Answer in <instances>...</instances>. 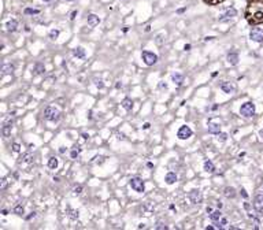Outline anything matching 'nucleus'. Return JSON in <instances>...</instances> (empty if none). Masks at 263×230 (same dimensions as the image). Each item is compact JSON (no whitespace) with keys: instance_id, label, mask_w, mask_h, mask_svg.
Wrapping results in <instances>:
<instances>
[{"instance_id":"obj_1","label":"nucleus","mask_w":263,"mask_h":230,"mask_svg":"<svg viewBox=\"0 0 263 230\" xmlns=\"http://www.w3.org/2000/svg\"><path fill=\"white\" fill-rule=\"evenodd\" d=\"M44 118L50 122H58L60 118V111L58 108L52 107V106H48L44 110Z\"/></svg>"},{"instance_id":"obj_2","label":"nucleus","mask_w":263,"mask_h":230,"mask_svg":"<svg viewBox=\"0 0 263 230\" xmlns=\"http://www.w3.org/2000/svg\"><path fill=\"white\" fill-rule=\"evenodd\" d=\"M255 111H256V108H255V104L252 101L244 103L240 107V114L243 115L244 118H252V116L255 115Z\"/></svg>"},{"instance_id":"obj_3","label":"nucleus","mask_w":263,"mask_h":230,"mask_svg":"<svg viewBox=\"0 0 263 230\" xmlns=\"http://www.w3.org/2000/svg\"><path fill=\"white\" fill-rule=\"evenodd\" d=\"M18 164H19V166H22L23 169L29 170L30 167H32L33 164H34V157L32 156V153L26 152V153H23V155L19 157V160H18Z\"/></svg>"},{"instance_id":"obj_4","label":"nucleus","mask_w":263,"mask_h":230,"mask_svg":"<svg viewBox=\"0 0 263 230\" xmlns=\"http://www.w3.org/2000/svg\"><path fill=\"white\" fill-rule=\"evenodd\" d=\"M130 186H132V189H133L134 192H137V193H143V192L145 190V185H144V181L141 180L140 177H133L130 180Z\"/></svg>"},{"instance_id":"obj_5","label":"nucleus","mask_w":263,"mask_h":230,"mask_svg":"<svg viewBox=\"0 0 263 230\" xmlns=\"http://www.w3.org/2000/svg\"><path fill=\"white\" fill-rule=\"evenodd\" d=\"M141 58H143L144 63L147 64V66H154V64L158 62V55L151 52V51H143Z\"/></svg>"},{"instance_id":"obj_6","label":"nucleus","mask_w":263,"mask_h":230,"mask_svg":"<svg viewBox=\"0 0 263 230\" xmlns=\"http://www.w3.org/2000/svg\"><path fill=\"white\" fill-rule=\"evenodd\" d=\"M193 134V132H192V129L189 128V126H181V128L178 129V132H177V137L179 140H188L189 137H192Z\"/></svg>"},{"instance_id":"obj_7","label":"nucleus","mask_w":263,"mask_h":230,"mask_svg":"<svg viewBox=\"0 0 263 230\" xmlns=\"http://www.w3.org/2000/svg\"><path fill=\"white\" fill-rule=\"evenodd\" d=\"M219 88L227 95H233L236 92V85H234V82H230V81H222L219 84Z\"/></svg>"},{"instance_id":"obj_8","label":"nucleus","mask_w":263,"mask_h":230,"mask_svg":"<svg viewBox=\"0 0 263 230\" xmlns=\"http://www.w3.org/2000/svg\"><path fill=\"white\" fill-rule=\"evenodd\" d=\"M236 16H237V10L232 7V8H229L227 11H225V12H223L222 15H221L218 19H219V22H227V21H230V19L236 18Z\"/></svg>"},{"instance_id":"obj_9","label":"nucleus","mask_w":263,"mask_h":230,"mask_svg":"<svg viewBox=\"0 0 263 230\" xmlns=\"http://www.w3.org/2000/svg\"><path fill=\"white\" fill-rule=\"evenodd\" d=\"M188 197H189V200H191L193 204H199V203H202V201H203V195H202V192H200L199 189H192L191 192H189Z\"/></svg>"},{"instance_id":"obj_10","label":"nucleus","mask_w":263,"mask_h":230,"mask_svg":"<svg viewBox=\"0 0 263 230\" xmlns=\"http://www.w3.org/2000/svg\"><path fill=\"white\" fill-rule=\"evenodd\" d=\"M250 39L255 43H263V30L258 29V27L252 29L250 32Z\"/></svg>"},{"instance_id":"obj_11","label":"nucleus","mask_w":263,"mask_h":230,"mask_svg":"<svg viewBox=\"0 0 263 230\" xmlns=\"http://www.w3.org/2000/svg\"><path fill=\"white\" fill-rule=\"evenodd\" d=\"M226 60H227V63H229L230 66H236V64L238 63V54L236 52V51H230V52H227Z\"/></svg>"},{"instance_id":"obj_12","label":"nucleus","mask_w":263,"mask_h":230,"mask_svg":"<svg viewBox=\"0 0 263 230\" xmlns=\"http://www.w3.org/2000/svg\"><path fill=\"white\" fill-rule=\"evenodd\" d=\"M254 208L258 212H263V195H256L254 199Z\"/></svg>"},{"instance_id":"obj_13","label":"nucleus","mask_w":263,"mask_h":230,"mask_svg":"<svg viewBox=\"0 0 263 230\" xmlns=\"http://www.w3.org/2000/svg\"><path fill=\"white\" fill-rule=\"evenodd\" d=\"M14 70H15V66L12 63H4L2 66V74L3 75H8V74H12Z\"/></svg>"},{"instance_id":"obj_14","label":"nucleus","mask_w":263,"mask_h":230,"mask_svg":"<svg viewBox=\"0 0 263 230\" xmlns=\"http://www.w3.org/2000/svg\"><path fill=\"white\" fill-rule=\"evenodd\" d=\"M208 132L211 134H218L221 132V125L219 123H215L214 121H210L208 122Z\"/></svg>"},{"instance_id":"obj_15","label":"nucleus","mask_w":263,"mask_h":230,"mask_svg":"<svg viewBox=\"0 0 263 230\" xmlns=\"http://www.w3.org/2000/svg\"><path fill=\"white\" fill-rule=\"evenodd\" d=\"M99 23H100V18L96 15V14H91V15H88V25L91 27L98 26Z\"/></svg>"},{"instance_id":"obj_16","label":"nucleus","mask_w":263,"mask_h":230,"mask_svg":"<svg viewBox=\"0 0 263 230\" xmlns=\"http://www.w3.org/2000/svg\"><path fill=\"white\" fill-rule=\"evenodd\" d=\"M177 174L175 173H173V171H170V173H167L166 174V177H165V181H166V184L167 185H173V184H175L177 182Z\"/></svg>"},{"instance_id":"obj_17","label":"nucleus","mask_w":263,"mask_h":230,"mask_svg":"<svg viewBox=\"0 0 263 230\" xmlns=\"http://www.w3.org/2000/svg\"><path fill=\"white\" fill-rule=\"evenodd\" d=\"M171 81L174 82L177 87H181L182 82H184V75L179 74V73H173L171 74Z\"/></svg>"},{"instance_id":"obj_18","label":"nucleus","mask_w":263,"mask_h":230,"mask_svg":"<svg viewBox=\"0 0 263 230\" xmlns=\"http://www.w3.org/2000/svg\"><path fill=\"white\" fill-rule=\"evenodd\" d=\"M6 29H7V32H15L17 29H18V21H15V19H11V21H8V22L6 23Z\"/></svg>"},{"instance_id":"obj_19","label":"nucleus","mask_w":263,"mask_h":230,"mask_svg":"<svg viewBox=\"0 0 263 230\" xmlns=\"http://www.w3.org/2000/svg\"><path fill=\"white\" fill-rule=\"evenodd\" d=\"M11 129H12V125H8V123H4L3 122V126H2V134L4 138H7V137H10V134H11Z\"/></svg>"},{"instance_id":"obj_20","label":"nucleus","mask_w":263,"mask_h":230,"mask_svg":"<svg viewBox=\"0 0 263 230\" xmlns=\"http://www.w3.org/2000/svg\"><path fill=\"white\" fill-rule=\"evenodd\" d=\"M223 195H225V197H227V199H234L237 193H236V189H234L233 186H227V188H225Z\"/></svg>"},{"instance_id":"obj_21","label":"nucleus","mask_w":263,"mask_h":230,"mask_svg":"<svg viewBox=\"0 0 263 230\" xmlns=\"http://www.w3.org/2000/svg\"><path fill=\"white\" fill-rule=\"evenodd\" d=\"M221 218H222V212H221V208H219V210L213 211V212L210 214V219H211L213 222H218Z\"/></svg>"},{"instance_id":"obj_22","label":"nucleus","mask_w":263,"mask_h":230,"mask_svg":"<svg viewBox=\"0 0 263 230\" xmlns=\"http://www.w3.org/2000/svg\"><path fill=\"white\" fill-rule=\"evenodd\" d=\"M203 167H204V171H207V173H214L215 171V166H214V163L211 160H206Z\"/></svg>"},{"instance_id":"obj_23","label":"nucleus","mask_w":263,"mask_h":230,"mask_svg":"<svg viewBox=\"0 0 263 230\" xmlns=\"http://www.w3.org/2000/svg\"><path fill=\"white\" fill-rule=\"evenodd\" d=\"M73 54H74V56L79 58V59H84L85 58V49L82 47H77L74 51H73Z\"/></svg>"},{"instance_id":"obj_24","label":"nucleus","mask_w":263,"mask_h":230,"mask_svg":"<svg viewBox=\"0 0 263 230\" xmlns=\"http://www.w3.org/2000/svg\"><path fill=\"white\" fill-rule=\"evenodd\" d=\"M122 107L125 108L126 111H132V108H133V101H132V99H123Z\"/></svg>"},{"instance_id":"obj_25","label":"nucleus","mask_w":263,"mask_h":230,"mask_svg":"<svg viewBox=\"0 0 263 230\" xmlns=\"http://www.w3.org/2000/svg\"><path fill=\"white\" fill-rule=\"evenodd\" d=\"M58 164H59V162H58V159L55 156H52V157H50V159H48V167H50V169L55 170L58 167Z\"/></svg>"},{"instance_id":"obj_26","label":"nucleus","mask_w":263,"mask_h":230,"mask_svg":"<svg viewBox=\"0 0 263 230\" xmlns=\"http://www.w3.org/2000/svg\"><path fill=\"white\" fill-rule=\"evenodd\" d=\"M7 188H8V181H7L6 177H3L2 180H0V190H6Z\"/></svg>"},{"instance_id":"obj_27","label":"nucleus","mask_w":263,"mask_h":230,"mask_svg":"<svg viewBox=\"0 0 263 230\" xmlns=\"http://www.w3.org/2000/svg\"><path fill=\"white\" fill-rule=\"evenodd\" d=\"M215 223H217V229H223V226L227 225V219L226 218H221L218 222H215Z\"/></svg>"},{"instance_id":"obj_28","label":"nucleus","mask_w":263,"mask_h":230,"mask_svg":"<svg viewBox=\"0 0 263 230\" xmlns=\"http://www.w3.org/2000/svg\"><path fill=\"white\" fill-rule=\"evenodd\" d=\"M25 14H26V15H37V14H40V10H37V8H25Z\"/></svg>"},{"instance_id":"obj_29","label":"nucleus","mask_w":263,"mask_h":230,"mask_svg":"<svg viewBox=\"0 0 263 230\" xmlns=\"http://www.w3.org/2000/svg\"><path fill=\"white\" fill-rule=\"evenodd\" d=\"M217 140L218 141H221V143H225L227 140V133H218L217 134Z\"/></svg>"},{"instance_id":"obj_30","label":"nucleus","mask_w":263,"mask_h":230,"mask_svg":"<svg viewBox=\"0 0 263 230\" xmlns=\"http://www.w3.org/2000/svg\"><path fill=\"white\" fill-rule=\"evenodd\" d=\"M14 212H15L17 215H22L23 214V205L22 204H17L15 207H14Z\"/></svg>"},{"instance_id":"obj_31","label":"nucleus","mask_w":263,"mask_h":230,"mask_svg":"<svg viewBox=\"0 0 263 230\" xmlns=\"http://www.w3.org/2000/svg\"><path fill=\"white\" fill-rule=\"evenodd\" d=\"M34 71H36V74H43V71H44V64H43V63H37L36 66H34Z\"/></svg>"},{"instance_id":"obj_32","label":"nucleus","mask_w":263,"mask_h":230,"mask_svg":"<svg viewBox=\"0 0 263 230\" xmlns=\"http://www.w3.org/2000/svg\"><path fill=\"white\" fill-rule=\"evenodd\" d=\"M58 36H59V30H58V29H52L50 32V39L51 40H56Z\"/></svg>"},{"instance_id":"obj_33","label":"nucleus","mask_w":263,"mask_h":230,"mask_svg":"<svg viewBox=\"0 0 263 230\" xmlns=\"http://www.w3.org/2000/svg\"><path fill=\"white\" fill-rule=\"evenodd\" d=\"M67 212H69V217L71 219H77L78 218V211H71L70 207H67Z\"/></svg>"},{"instance_id":"obj_34","label":"nucleus","mask_w":263,"mask_h":230,"mask_svg":"<svg viewBox=\"0 0 263 230\" xmlns=\"http://www.w3.org/2000/svg\"><path fill=\"white\" fill-rule=\"evenodd\" d=\"M93 82H95V85L98 87L99 89H103L104 88V84H103V81L100 80V78H93Z\"/></svg>"},{"instance_id":"obj_35","label":"nucleus","mask_w":263,"mask_h":230,"mask_svg":"<svg viewBox=\"0 0 263 230\" xmlns=\"http://www.w3.org/2000/svg\"><path fill=\"white\" fill-rule=\"evenodd\" d=\"M70 156H71V159H77V157L79 156V149H73Z\"/></svg>"},{"instance_id":"obj_36","label":"nucleus","mask_w":263,"mask_h":230,"mask_svg":"<svg viewBox=\"0 0 263 230\" xmlns=\"http://www.w3.org/2000/svg\"><path fill=\"white\" fill-rule=\"evenodd\" d=\"M155 228H156L158 230H162V229H165V230H166V229H167V225H165L163 222H158Z\"/></svg>"},{"instance_id":"obj_37","label":"nucleus","mask_w":263,"mask_h":230,"mask_svg":"<svg viewBox=\"0 0 263 230\" xmlns=\"http://www.w3.org/2000/svg\"><path fill=\"white\" fill-rule=\"evenodd\" d=\"M12 151L14 152H21V145L18 143H14L12 144Z\"/></svg>"},{"instance_id":"obj_38","label":"nucleus","mask_w":263,"mask_h":230,"mask_svg":"<svg viewBox=\"0 0 263 230\" xmlns=\"http://www.w3.org/2000/svg\"><path fill=\"white\" fill-rule=\"evenodd\" d=\"M163 41H165L163 34H158V36H156V43L158 44H163Z\"/></svg>"},{"instance_id":"obj_39","label":"nucleus","mask_w":263,"mask_h":230,"mask_svg":"<svg viewBox=\"0 0 263 230\" xmlns=\"http://www.w3.org/2000/svg\"><path fill=\"white\" fill-rule=\"evenodd\" d=\"M81 190H82V185H78V186L74 188V193L75 195H79V193H81Z\"/></svg>"},{"instance_id":"obj_40","label":"nucleus","mask_w":263,"mask_h":230,"mask_svg":"<svg viewBox=\"0 0 263 230\" xmlns=\"http://www.w3.org/2000/svg\"><path fill=\"white\" fill-rule=\"evenodd\" d=\"M159 89H165V91H166V89H167V84H165V82L162 81L160 84H159Z\"/></svg>"},{"instance_id":"obj_41","label":"nucleus","mask_w":263,"mask_h":230,"mask_svg":"<svg viewBox=\"0 0 263 230\" xmlns=\"http://www.w3.org/2000/svg\"><path fill=\"white\" fill-rule=\"evenodd\" d=\"M241 196H243L244 199H248V193H247V192H245V189H244V188H241Z\"/></svg>"},{"instance_id":"obj_42","label":"nucleus","mask_w":263,"mask_h":230,"mask_svg":"<svg viewBox=\"0 0 263 230\" xmlns=\"http://www.w3.org/2000/svg\"><path fill=\"white\" fill-rule=\"evenodd\" d=\"M34 217H36V212L33 211V212H30V215H27V217H26V221H30V219L34 218Z\"/></svg>"},{"instance_id":"obj_43","label":"nucleus","mask_w":263,"mask_h":230,"mask_svg":"<svg viewBox=\"0 0 263 230\" xmlns=\"http://www.w3.org/2000/svg\"><path fill=\"white\" fill-rule=\"evenodd\" d=\"M75 15H77V11H73V12H71V16H70V18H71V19H74V18H75Z\"/></svg>"},{"instance_id":"obj_44","label":"nucleus","mask_w":263,"mask_h":230,"mask_svg":"<svg viewBox=\"0 0 263 230\" xmlns=\"http://www.w3.org/2000/svg\"><path fill=\"white\" fill-rule=\"evenodd\" d=\"M206 211L208 212V214H211V212H213V208H211V207H207V208H206Z\"/></svg>"},{"instance_id":"obj_45","label":"nucleus","mask_w":263,"mask_h":230,"mask_svg":"<svg viewBox=\"0 0 263 230\" xmlns=\"http://www.w3.org/2000/svg\"><path fill=\"white\" fill-rule=\"evenodd\" d=\"M217 207L218 208H222V203H221V201H217Z\"/></svg>"},{"instance_id":"obj_46","label":"nucleus","mask_w":263,"mask_h":230,"mask_svg":"<svg viewBox=\"0 0 263 230\" xmlns=\"http://www.w3.org/2000/svg\"><path fill=\"white\" fill-rule=\"evenodd\" d=\"M184 49H185V51H189V49H191V45H189V44H188V45H185Z\"/></svg>"},{"instance_id":"obj_47","label":"nucleus","mask_w":263,"mask_h":230,"mask_svg":"<svg viewBox=\"0 0 263 230\" xmlns=\"http://www.w3.org/2000/svg\"><path fill=\"white\" fill-rule=\"evenodd\" d=\"M214 229H215L214 226H207V228H206V230H214Z\"/></svg>"},{"instance_id":"obj_48","label":"nucleus","mask_w":263,"mask_h":230,"mask_svg":"<svg viewBox=\"0 0 263 230\" xmlns=\"http://www.w3.org/2000/svg\"><path fill=\"white\" fill-rule=\"evenodd\" d=\"M150 126H151L150 123H145V125H144V129H150Z\"/></svg>"},{"instance_id":"obj_49","label":"nucleus","mask_w":263,"mask_h":230,"mask_svg":"<svg viewBox=\"0 0 263 230\" xmlns=\"http://www.w3.org/2000/svg\"><path fill=\"white\" fill-rule=\"evenodd\" d=\"M2 214L3 215H7V214H8V211H7V210H2Z\"/></svg>"},{"instance_id":"obj_50","label":"nucleus","mask_w":263,"mask_h":230,"mask_svg":"<svg viewBox=\"0 0 263 230\" xmlns=\"http://www.w3.org/2000/svg\"><path fill=\"white\" fill-rule=\"evenodd\" d=\"M82 137H84V138L86 140V138H88V137H89V136H88V134H85V133H82Z\"/></svg>"},{"instance_id":"obj_51","label":"nucleus","mask_w":263,"mask_h":230,"mask_svg":"<svg viewBox=\"0 0 263 230\" xmlns=\"http://www.w3.org/2000/svg\"><path fill=\"white\" fill-rule=\"evenodd\" d=\"M43 2H51V0H43Z\"/></svg>"},{"instance_id":"obj_52","label":"nucleus","mask_w":263,"mask_h":230,"mask_svg":"<svg viewBox=\"0 0 263 230\" xmlns=\"http://www.w3.org/2000/svg\"><path fill=\"white\" fill-rule=\"evenodd\" d=\"M67 2H74V0H67Z\"/></svg>"},{"instance_id":"obj_53","label":"nucleus","mask_w":263,"mask_h":230,"mask_svg":"<svg viewBox=\"0 0 263 230\" xmlns=\"http://www.w3.org/2000/svg\"><path fill=\"white\" fill-rule=\"evenodd\" d=\"M262 189H263V185H262Z\"/></svg>"}]
</instances>
